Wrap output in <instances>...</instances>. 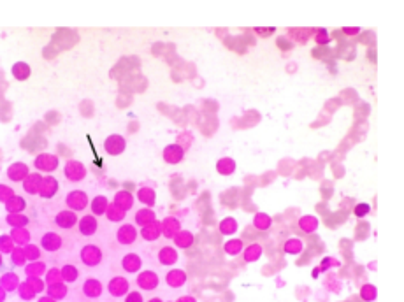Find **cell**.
<instances>
[{
	"mask_svg": "<svg viewBox=\"0 0 404 302\" xmlns=\"http://www.w3.org/2000/svg\"><path fill=\"white\" fill-rule=\"evenodd\" d=\"M125 148H127V141H125L123 135L113 134L104 141V149H106V153L111 155V157L121 155L125 151Z\"/></svg>",
	"mask_w": 404,
	"mask_h": 302,
	"instance_id": "cell-5",
	"label": "cell"
},
{
	"mask_svg": "<svg viewBox=\"0 0 404 302\" xmlns=\"http://www.w3.org/2000/svg\"><path fill=\"white\" fill-rule=\"evenodd\" d=\"M158 262L162 265H174L177 262V251L170 246H164L158 251Z\"/></svg>",
	"mask_w": 404,
	"mask_h": 302,
	"instance_id": "cell-27",
	"label": "cell"
},
{
	"mask_svg": "<svg viewBox=\"0 0 404 302\" xmlns=\"http://www.w3.org/2000/svg\"><path fill=\"white\" fill-rule=\"evenodd\" d=\"M162 157H164V160L167 162L169 165H177L185 158V148L177 144V142L176 144H169V146H165Z\"/></svg>",
	"mask_w": 404,
	"mask_h": 302,
	"instance_id": "cell-8",
	"label": "cell"
},
{
	"mask_svg": "<svg viewBox=\"0 0 404 302\" xmlns=\"http://www.w3.org/2000/svg\"><path fill=\"white\" fill-rule=\"evenodd\" d=\"M116 239L120 244H132V242H136L137 239V228L134 225H130V223H125V225H121L118 228L116 232Z\"/></svg>",
	"mask_w": 404,
	"mask_h": 302,
	"instance_id": "cell-11",
	"label": "cell"
},
{
	"mask_svg": "<svg viewBox=\"0 0 404 302\" xmlns=\"http://www.w3.org/2000/svg\"><path fill=\"white\" fill-rule=\"evenodd\" d=\"M64 174L69 181L79 183L86 178V167H84V164H81L79 160H67L64 167Z\"/></svg>",
	"mask_w": 404,
	"mask_h": 302,
	"instance_id": "cell-1",
	"label": "cell"
},
{
	"mask_svg": "<svg viewBox=\"0 0 404 302\" xmlns=\"http://www.w3.org/2000/svg\"><path fill=\"white\" fill-rule=\"evenodd\" d=\"M18 293H20V297L23 300H34L35 299V295L37 293L32 290V286L28 285L27 281H23V283H20V286H18Z\"/></svg>",
	"mask_w": 404,
	"mask_h": 302,
	"instance_id": "cell-45",
	"label": "cell"
},
{
	"mask_svg": "<svg viewBox=\"0 0 404 302\" xmlns=\"http://www.w3.org/2000/svg\"><path fill=\"white\" fill-rule=\"evenodd\" d=\"M218 228H220V234H223V235H234L236 232H237V228H239V225H237V220L236 218H232V216H227V218L221 220L220 225H218Z\"/></svg>",
	"mask_w": 404,
	"mask_h": 302,
	"instance_id": "cell-35",
	"label": "cell"
},
{
	"mask_svg": "<svg viewBox=\"0 0 404 302\" xmlns=\"http://www.w3.org/2000/svg\"><path fill=\"white\" fill-rule=\"evenodd\" d=\"M262 253H264V249H262V246L258 244V242H251L250 246H246V248L243 249V257H244V262H257L258 259L262 257Z\"/></svg>",
	"mask_w": 404,
	"mask_h": 302,
	"instance_id": "cell-24",
	"label": "cell"
},
{
	"mask_svg": "<svg viewBox=\"0 0 404 302\" xmlns=\"http://www.w3.org/2000/svg\"><path fill=\"white\" fill-rule=\"evenodd\" d=\"M283 248H285V253H287V255H299V253L302 251L304 244H302L301 239L292 237V239H288V241L285 242Z\"/></svg>",
	"mask_w": 404,
	"mask_h": 302,
	"instance_id": "cell-39",
	"label": "cell"
},
{
	"mask_svg": "<svg viewBox=\"0 0 404 302\" xmlns=\"http://www.w3.org/2000/svg\"><path fill=\"white\" fill-rule=\"evenodd\" d=\"M37 302H58V300H55L53 297H50V295H44V297H40V299H37Z\"/></svg>",
	"mask_w": 404,
	"mask_h": 302,
	"instance_id": "cell-55",
	"label": "cell"
},
{
	"mask_svg": "<svg viewBox=\"0 0 404 302\" xmlns=\"http://www.w3.org/2000/svg\"><path fill=\"white\" fill-rule=\"evenodd\" d=\"M107 206H109V200H107V198L104 197V195H97V197H95L94 200L90 202V208H92V213H94V216L106 215Z\"/></svg>",
	"mask_w": 404,
	"mask_h": 302,
	"instance_id": "cell-34",
	"label": "cell"
},
{
	"mask_svg": "<svg viewBox=\"0 0 404 302\" xmlns=\"http://www.w3.org/2000/svg\"><path fill=\"white\" fill-rule=\"evenodd\" d=\"M253 225L258 230H269L271 225H273V218H271L267 213H257L253 216Z\"/></svg>",
	"mask_w": 404,
	"mask_h": 302,
	"instance_id": "cell-38",
	"label": "cell"
},
{
	"mask_svg": "<svg viewBox=\"0 0 404 302\" xmlns=\"http://www.w3.org/2000/svg\"><path fill=\"white\" fill-rule=\"evenodd\" d=\"M27 283L32 286L35 293H42L46 290V283L42 281V278H27Z\"/></svg>",
	"mask_w": 404,
	"mask_h": 302,
	"instance_id": "cell-49",
	"label": "cell"
},
{
	"mask_svg": "<svg viewBox=\"0 0 404 302\" xmlns=\"http://www.w3.org/2000/svg\"><path fill=\"white\" fill-rule=\"evenodd\" d=\"M77 227H79V234L94 235L99 228V222L94 215H84L83 218L77 220Z\"/></svg>",
	"mask_w": 404,
	"mask_h": 302,
	"instance_id": "cell-13",
	"label": "cell"
},
{
	"mask_svg": "<svg viewBox=\"0 0 404 302\" xmlns=\"http://www.w3.org/2000/svg\"><path fill=\"white\" fill-rule=\"evenodd\" d=\"M77 220L79 218L76 216V213L70 211V209H64L55 216V223L60 228H72L74 225H77Z\"/></svg>",
	"mask_w": 404,
	"mask_h": 302,
	"instance_id": "cell-15",
	"label": "cell"
},
{
	"mask_svg": "<svg viewBox=\"0 0 404 302\" xmlns=\"http://www.w3.org/2000/svg\"><path fill=\"white\" fill-rule=\"evenodd\" d=\"M48 295L50 297H53L55 300H62L64 297H67V285L65 283H58V285H51V286H48Z\"/></svg>",
	"mask_w": 404,
	"mask_h": 302,
	"instance_id": "cell-37",
	"label": "cell"
},
{
	"mask_svg": "<svg viewBox=\"0 0 404 302\" xmlns=\"http://www.w3.org/2000/svg\"><path fill=\"white\" fill-rule=\"evenodd\" d=\"M46 264L44 262H28L25 265V274L27 278H40L42 274H46Z\"/></svg>",
	"mask_w": 404,
	"mask_h": 302,
	"instance_id": "cell-33",
	"label": "cell"
},
{
	"mask_svg": "<svg viewBox=\"0 0 404 302\" xmlns=\"http://www.w3.org/2000/svg\"><path fill=\"white\" fill-rule=\"evenodd\" d=\"M11 260H13L14 265H20V267H23V265L28 262L23 248H14L13 253H11Z\"/></svg>",
	"mask_w": 404,
	"mask_h": 302,
	"instance_id": "cell-46",
	"label": "cell"
},
{
	"mask_svg": "<svg viewBox=\"0 0 404 302\" xmlns=\"http://www.w3.org/2000/svg\"><path fill=\"white\" fill-rule=\"evenodd\" d=\"M23 249H25V255H27L28 262H37V260L40 259V248H39V246L30 244V242H28Z\"/></svg>",
	"mask_w": 404,
	"mask_h": 302,
	"instance_id": "cell-47",
	"label": "cell"
},
{
	"mask_svg": "<svg viewBox=\"0 0 404 302\" xmlns=\"http://www.w3.org/2000/svg\"><path fill=\"white\" fill-rule=\"evenodd\" d=\"M137 198H139L141 204H144L146 208H151V206H155V200H157V193L150 186H141L137 190Z\"/></svg>",
	"mask_w": 404,
	"mask_h": 302,
	"instance_id": "cell-22",
	"label": "cell"
},
{
	"mask_svg": "<svg viewBox=\"0 0 404 302\" xmlns=\"http://www.w3.org/2000/svg\"><path fill=\"white\" fill-rule=\"evenodd\" d=\"M136 283L141 290H146V292H151L158 286L160 283V278H158L157 272L153 271H141L136 278Z\"/></svg>",
	"mask_w": 404,
	"mask_h": 302,
	"instance_id": "cell-6",
	"label": "cell"
},
{
	"mask_svg": "<svg viewBox=\"0 0 404 302\" xmlns=\"http://www.w3.org/2000/svg\"><path fill=\"white\" fill-rule=\"evenodd\" d=\"M11 72H13L14 79L27 81L28 77H30V74H32V69H30V65H28L27 62H16V64L13 65V69H11Z\"/></svg>",
	"mask_w": 404,
	"mask_h": 302,
	"instance_id": "cell-25",
	"label": "cell"
},
{
	"mask_svg": "<svg viewBox=\"0 0 404 302\" xmlns=\"http://www.w3.org/2000/svg\"><path fill=\"white\" fill-rule=\"evenodd\" d=\"M317 40L318 42H329V37H327V34H320L317 37Z\"/></svg>",
	"mask_w": 404,
	"mask_h": 302,
	"instance_id": "cell-56",
	"label": "cell"
},
{
	"mask_svg": "<svg viewBox=\"0 0 404 302\" xmlns=\"http://www.w3.org/2000/svg\"><path fill=\"white\" fill-rule=\"evenodd\" d=\"M176 302H197V300H195L192 295H185V297H179V299H177Z\"/></svg>",
	"mask_w": 404,
	"mask_h": 302,
	"instance_id": "cell-54",
	"label": "cell"
},
{
	"mask_svg": "<svg viewBox=\"0 0 404 302\" xmlns=\"http://www.w3.org/2000/svg\"><path fill=\"white\" fill-rule=\"evenodd\" d=\"M6 220L13 228H23V227L28 225V216L21 215V213H16V215H7Z\"/></svg>",
	"mask_w": 404,
	"mask_h": 302,
	"instance_id": "cell-42",
	"label": "cell"
},
{
	"mask_svg": "<svg viewBox=\"0 0 404 302\" xmlns=\"http://www.w3.org/2000/svg\"><path fill=\"white\" fill-rule=\"evenodd\" d=\"M344 32H346V34H355V32H358L357 28H344Z\"/></svg>",
	"mask_w": 404,
	"mask_h": 302,
	"instance_id": "cell-58",
	"label": "cell"
},
{
	"mask_svg": "<svg viewBox=\"0 0 404 302\" xmlns=\"http://www.w3.org/2000/svg\"><path fill=\"white\" fill-rule=\"evenodd\" d=\"M162 225V235H165V237L172 239L174 235L177 234V232L181 230V223L179 220H176L174 216H169V218H165L164 222H160Z\"/></svg>",
	"mask_w": 404,
	"mask_h": 302,
	"instance_id": "cell-19",
	"label": "cell"
},
{
	"mask_svg": "<svg viewBox=\"0 0 404 302\" xmlns=\"http://www.w3.org/2000/svg\"><path fill=\"white\" fill-rule=\"evenodd\" d=\"M148 302H164V300H162V299H158V297H155V299H150Z\"/></svg>",
	"mask_w": 404,
	"mask_h": 302,
	"instance_id": "cell-59",
	"label": "cell"
},
{
	"mask_svg": "<svg viewBox=\"0 0 404 302\" xmlns=\"http://www.w3.org/2000/svg\"><path fill=\"white\" fill-rule=\"evenodd\" d=\"M28 174H30V169H28V165L23 164V162H16V164H13L7 169V178L14 183H20V181L23 183V179L27 178Z\"/></svg>",
	"mask_w": 404,
	"mask_h": 302,
	"instance_id": "cell-9",
	"label": "cell"
},
{
	"mask_svg": "<svg viewBox=\"0 0 404 302\" xmlns=\"http://www.w3.org/2000/svg\"><path fill=\"white\" fill-rule=\"evenodd\" d=\"M174 244H176V248H190L192 244H194V234L188 230H179L176 235H174Z\"/></svg>",
	"mask_w": 404,
	"mask_h": 302,
	"instance_id": "cell-29",
	"label": "cell"
},
{
	"mask_svg": "<svg viewBox=\"0 0 404 302\" xmlns=\"http://www.w3.org/2000/svg\"><path fill=\"white\" fill-rule=\"evenodd\" d=\"M160 235H162V225L158 220L146 227H141V237H143L144 241H157Z\"/></svg>",
	"mask_w": 404,
	"mask_h": 302,
	"instance_id": "cell-18",
	"label": "cell"
},
{
	"mask_svg": "<svg viewBox=\"0 0 404 302\" xmlns=\"http://www.w3.org/2000/svg\"><path fill=\"white\" fill-rule=\"evenodd\" d=\"M11 239H13L14 244L18 246H27L28 242H30V232L27 230V228H13V232H11Z\"/></svg>",
	"mask_w": 404,
	"mask_h": 302,
	"instance_id": "cell-31",
	"label": "cell"
},
{
	"mask_svg": "<svg viewBox=\"0 0 404 302\" xmlns=\"http://www.w3.org/2000/svg\"><path fill=\"white\" fill-rule=\"evenodd\" d=\"M113 204H116L118 208L123 209V211H128V209H132V206H134V195L127 190H120L114 195Z\"/></svg>",
	"mask_w": 404,
	"mask_h": 302,
	"instance_id": "cell-21",
	"label": "cell"
},
{
	"mask_svg": "<svg viewBox=\"0 0 404 302\" xmlns=\"http://www.w3.org/2000/svg\"><path fill=\"white\" fill-rule=\"evenodd\" d=\"M14 197V190L11 188V186H7V185H0V202H4L6 204L9 198H13Z\"/></svg>",
	"mask_w": 404,
	"mask_h": 302,
	"instance_id": "cell-50",
	"label": "cell"
},
{
	"mask_svg": "<svg viewBox=\"0 0 404 302\" xmlns=\"http://www.w3.org/2000/svg\"><path fill=\"white\" fill-rule=\"evenodd\" d=\"M65 204L69 206L70 211H84V208L90 206V200H88V195L84 190H72L65 198Z\"/></svg>",
	"mask_w": 404,
	"mask_h": 302,
	"instance_id": "cell-2",
	"label": "cell"
},
{
	"mask_svg": "<svg viewBox=\"0 0 404 302\" xmlns=\"http://www.w3.org/2000/svg\"><path fill=\"white\" fill-rule=\"evenodd\" d=\"M6 295H7V292L2 288V286H0V302H4V300H6Z\"/></svg>",
	"mask_w": 404,
	"mask_h": 302,
	"instance_id": "cell-57",
	"label": "cell"
},
{
	"mask_svg": "<svg viewBox=\"0 0 404 302\" xmlns=\"http://www.w3.org/2000/svg\"><path fill=\"white\" fill-rule=\"evenodd\" d=\"M369 211H371V208H369V204H357L355 206V209H353V213H355V216L357 218H364V216H368L369 215Z\"/></svg>",
	"mask_w": 404,
	"mask_h": 302,
	"instance_id": "cell-51",
	"label": "cell"
},
{
	"mask_svg": "<svg viewBox=\"0 0 404 302\" xmlns=\"http://www.w3.org/2000/svg\"><path fill=\"white\" fill-rule=\"evenodd\" d=\"M40 181H42V176H40L39 172H30V174H28L27 178L23 179V188H25V191H28L30 195L39 193Z\"/></svg>",
	"mask_w": 404,
	"mask_h": 302,
	"instance_id": "cell-20",
	"label": "cell"
},
{
	"mask_svg": "<svg viewBox=\"0 0 404 302\" xmlns=\"http://www.w3.org/2000/svg\"><path fill=\"white\" fill-rule=\"evenodd\" d=\"M299 228H301L302 232H306V234H313V232H317L318 228V220L317 216L313 215H304L301 220H299Z\"/></svg>",
	"mask_w": 404,
	"mask_h": 302,
	"instance_id": "cell-32",
	"label": "cell"
},
{
	"mask_svg": "<svg viewBox=\"0 0 404 302\" xmlns=\"http://www.w3.org/2000/svg\"><path fill=\"white\" fill-rule=\"evenodd\" d=\"M2 262H4V260H2V253H0V267H2Z\"/></svg>",
	"mask_w": 404,
	"mask_h": 302,
	"instance_id": "cell-60",
	"label": "cell"
},
{
	"mask_svg": "<svg viewBox=\"0 0 404 302\" xmlns=\"http://www.w3.org/2000/svg\"><path fill=\"white\" fill-rule=\"evenodd\" d=\"M81 262L88 267H97L102 262V249L97 244H86L79 253Z\"/></svg>",
	"mask_w": 404,
	"mask_h": 302,
	"instance_id": "cell-3",
	"label": "cell"
},
{
	"mask_svg": "<svg viewBox=\"0 0 404 302\" xmlns=\"http://www.w3.org/2000/svg\"><path fill=\"white\" fill-rule=\"evenodd\" d=\"M62 272V279H64V283H74L77 279V276H79V271H77L76 265H64V267L60 269Z\"/></svg>",
	"mask_w": 404,
	"mask_h": 302,
	"instance_id": "cell-40",
	"label": "cell"
},
{
	"mask_svg": "<svg viewBox=\"0 0 404 302\" xmlns=\"http://www.w3.org/2000/svg\"><path fill=\"white\" fill-rule=\"evenodd\" d=\"M243 249H244V242L241 241V239H229V241L225 242V246H223V251L227 253L229 257L239 255Z\"/></svg>",
	"mask_w": 404,
	"mask_h": 302,
	"instance_id": "cell-36",
	"label": "cell"
},
{
	"mask_svg": "<svg viewBox=\"0 0 404 302\" xmlns=\"http://www.w3.org/2000/svg\"><path fill=\"white\" fill-rule=\"evenodd\" d=\"M216 171L221 176H231L236 171V160L231 157H223L216 162Z\"/></svg>",
	"mask_w": 404,
	"mask_h": 302,
	"instance_id": "cell-26",
	"label": "cell"
},
{
	"mask_svg": "<svg viewBox=\"0 0 404 302\" xmlns=\"http://www.w3.org/2000/svg\"><path fill=\"white\" fill-rule=\"evenodd\" d=\"M107 290H109V293L113 297H123V295H127L128 290H130V283H128V279L123 278V276H116V278H113L109 281Z\"/></svg>",
	"mask_w": 404,
	"mask_h": 302,
	"instance_id": "cell-7",
	"label": "cell"
},
{
	"mask_svg": "<svg viewBox=\"0 0 404 302\" xmlns=\"http://www.w3.org/2000/svg\"><path fill=\"white\" fill-rule=\"evenodd\" d=\"M25 208H27V202H25L23 197H20V195H14L13 198H9V200L6 202V209L9 215H16V213H23Z\"/></svg>",
	"mask_w": 404,
	"mask_h": 302,
	"instance_id": "cell-30",
	"label": "cell"
},
{
	"mask_svg": "<svg viewBox=\"0 0 404 302\" xmlns=\"http://www.w3.org/2000/svg\"><path fill=\"white\" fill-rule=\"evenodd\" d=\"M81 290H83V293L88 297V299H97V297L102 295L104 286H102V283L99 281V279L90 278V279H86V281L83 283V288H81Z\"/></svg>",
	"mask_w": 404,
	"mask_h": 302,
	"instance_id": "cell-14",
	"label": "cell"
},
{
	"mask_svg": "<svg viewBox=\"0 0 404 302\" xmlns=\"http://www.w3.org/2000/svg\"><path fill=\"white\" fill-rule=\"evenodd\" d=\"M14 242L11 239V235H0V253H13Z\"/></svg>",
	"mask_w": 404,
	"mask_h": 302,
	"instance_id": "cell-48",
	"label": "cell"
},
{
	"mask_svg": "<svg viewBox=\"0 0 404 302\" xmlns=\"http://www.w3.org/2000/svg\"><path fill=\"white\" fill-rule=\"evenodd\" d=\"M125 302H144L143 295H141V292H128L127 295H125Z\"/></svg>",
	"mask_w": 404,
	"mask_h": 302,
	"instance_id": "cell-52",
	"label": "cell"
},
{
	"mask_svg": "<svg viewBox=\"0 0 404 302\" xmlns=\"http://www.w3.org/2000/svg\"><path fill=\"white\" fill-rule=\"evenodd\" d=\"M336 265H339V262H337V260H334V259H325L324 262H322L320 269H322V271H327L329 267H336Z\"/></svg>",
	"mask_w": 404,
	"mask_h": 302,
	"instance_id": "cell-53",
	"label": "cell"
},
{
	"mask_svg": "<svg viewBox=\"0 0 404 302\" xmlns=\"http://www.w3.org/2000/svg\"><path fill=\"white\" fill-rule=\"evenodd\" d=\"M44 283H46L48 286L58 285V283H64V279H62L60 269L53 267V269H50V271H46V281H44Z\"/></svg>",
	"mask_w": 404,
	"mask_h": 302,
	"instance_id": "cell-44",
	"label": "cell"
},
{
	"mask_svg": "<svg viewBox=\"0 0 404 302\" xmlns=\"http://www.w3.org/2000/svg\"><path fill=\"white\" fill-rule=\"evenodd\" d=\"M106 216L109 222H121L125 218V211L118 208L116 204H109L106 209Z\"/></svg>",
	"mask_w": 404,
	"mask_h": 302,
	"instance_id": "cell-41",
	"label": "cell"
},
{
	"mask_svg": "<svg viewBox=\"0 0 404 302\" xmlns=\"http://www.w3.org/2000/svg\"><path fill=\"white\" fill-rule=\"evenodd\" d=\"M40 246H42V249H46L50 253L58 251L62 248V237L57 232H46L42 235V239H40Z\"/></svg>",
	"mask_w": 404,
	"mask_h": 302,
	"instance_id": "cell-12",
	"label": "cell"
},
{
	"mask_svg": "<svg viewBox=\"0 0 404 302\" xmlns=\"http://www.w3.org/2000/svg\"><path fill=\"white\" fill-rule=\"evenodd\" d=\"M153 222H157V216H155V213L151 208H143L136 213V223L139 227H146Z\"/></svg>",
	"mask_w": 404,
	"mask_h": 302,
	"instance_id": "cell-23",
	"label": "cell"
},
{
	"mask_svg": "<svg viewBox=\"0 0 404 302\" xmlns=\"http://www.w3.org/2000/svg\"><path fill=\"white\" fill-rule=\"evenodd\" d=\"M58 164H60V160H58L57 155L40 153V155H37V158L34 162V167L40 172H53V171H57Z\"/></svg>",
	"mask_w": 404,
	"mask_h": 302,
	"instance_id": "cell-4",
	"label": "cell"
},
{
	"mask_svg": "<svg viewBox=\"0 0 404 302\" xmlns=\"http://www.w3.org/2000/svg\"><path fill=\"white\" fill-rule=\"evenodd\" d=\"M187 279H188V276L183 269H172V271H169L167 276H165V281H167V285L170 288H181V286L187 283Z\"/></svg>",
	"mask_w": 404,
	"mask_h": 302,
	"instance_id": "cell-16",
	"label": "cell"
},
{
	"mask_svg": "<svg viewBox=\"0 0 404 302\" xmlns=\"http://www.w3.org/2000/svg\"><path fill=\"white\" fill-rule=\"evenodd\" d=\"M121 267L127 272H130V274H136V272H139L141 267H143V260H141V257L137 255V253H127V255L121 259Z\"/></svg>",
	"mask_w": 404,
	"mask_h": 302,
	"instance_id": "cell-17",
	"label": "cell"
},
{
	"mask_svg": "<svg viewBox=\"0 0 404 302\" xmlns=\"http://www.w3.org/2000/svg\"><path fill=\"white\" fill-rule=\"evenodd\" d=\"M376 297H378V290H376V286L374 285H362V288H361V299L362 300H366V302H373V300H376Z\"/></svg>",
	"mask_w": 404,
	"mask_h": 302,
	"instance_id": "cell-43",
	"label": "cell"
},
{
	"mask_svg": "<svg viewBox=\"0 0 404 302\" xmlns=\"http://www.w3.org/2000/svg\"><path fill=\"white\" fill-rule=\"evenodd\" d=\"M58 191V181L53 176H44L42 181H40V188H39V195L42 198H53Z\"/></svg>",
	"mask_w": 404,
	"mask_h": 302,
	"instance_id": "cell-10",
	"label": "cell"
},
{
	"mask_svg": "<svg viewBox=\"0 0 404 302\" xmlns=\"http://www.w3.org/2000/svg\"><path fill=\"white\" fill-rule=\"evenodd\" d=\"M0 286H2L6 292H14L20 286V278L14 272H6V274L0 278Z\"/></svg>",
	"mask_w": 404,
	"mask_h": 302,
	"instance_id": "cell-28",
	"label": "cell"
}]
</instances>
